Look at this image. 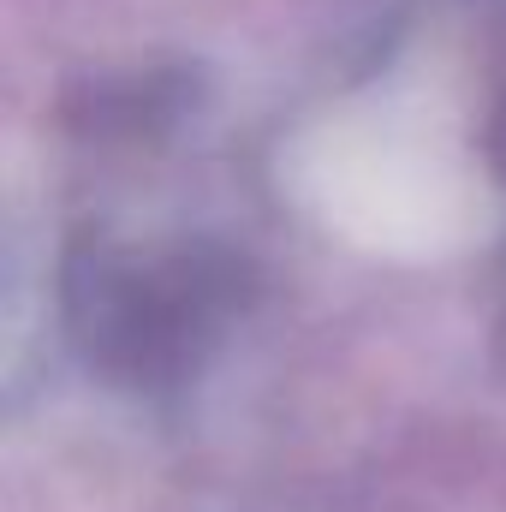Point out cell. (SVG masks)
Masks as SVG:
<instances>
[{"label": "cell", "mask_w": 506, "mask_h": 512, "mask_svg": "<svg viewBox=\"0 0 506 512\" xmlns=\"http://www.w3.org/2000/svg\"><path fill=\"white\" fill-rule=\"evenodd\" d=\"M256 298V262L227 239H131L84 227L60 256V322L78 358L126 393H179Z\"/></svg>", "instance_id": "cell-1"}, {"label": "cell", "mask_w": 506, "mask_h": 512, "mask_svg": "<svg viewBox=\"0 0 506 512\" xmlns=\"http://www.w3.org/2000/svg\"><path fill=\"white\" fill-rule=\"evenodd\" d=\"M477 149H483V161H489V173L506 185V78L501 90H495V102H489V114H483V131H477Z\"/></svg>", "instance_id": "cell-2"}]
</instances>
